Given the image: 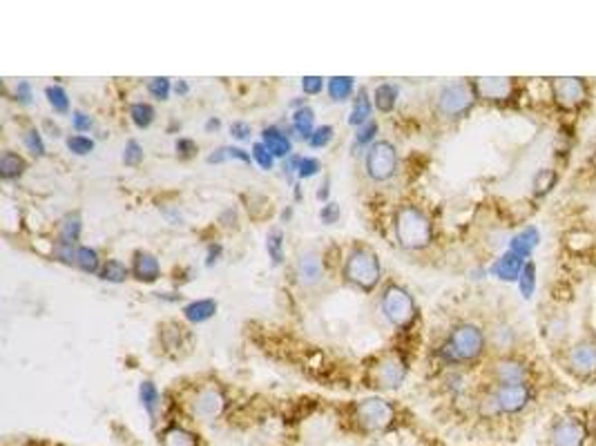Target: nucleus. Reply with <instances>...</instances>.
<instances>
[{"mask_svg": "<svg viewBox=\"0 0 596 446\" xmlns=\"http://www.w3.org/2000/svg\"><path fill=\"white\" fill-rule=\"evenodd\" d=\"M396 237L406 250H422L431 243V222L415 206H400L396 213Z\"/></svg>", "mask_w": 596, "mask_h": 446, "instance_id": "nucleus-1", "label": "nucleus"}, {"mask_svg": "<svg viewBox=\"0 0 596 446\" xmlns=\"http://www.w3.org/2000/svg\"><path fill=\"white\" fill-rule=\"evenodd\" d=\"M485 350V332L476 324H460L442 344L440 355L447 362H473Z\"/></svg>", "mask_w": 596, "mask_h": 446, "instance_id": "nucleus-2", "label": "nucleus"}, {"mask_svg": "<svg viewBox=\"0 0 596 446\" xmlns=\"http://www.w3.org/2000/svg\"><path fill=\"white\" fill-rule=\"evenodd\" d=\"M380 259L376 252L367 250V248H353L346 257L345 279L360 290L371 292L380 282Z\"/></svg>", "mask_w": 596, "mask_h": 446, "instance_id": "nucleus-3", "label": "nucleus"}, {"mask_svg": "<svg viewBox=\"0 0 596 446\" xmlns=\"http://www.w3.org/2000/svg\"><path fill=\"white\" fill-rule=\"evenodd\" d=\"M534 400V389L530 382L525 384H496L491 391L487 404H490L491 416H516V413L525 411Z\"/></svg>", "mask_w": 596, "mask_h": 446, "instance_id": "nucleus-4", "label": "nucleus"}, {"mask_svg": "<svg viewBox=\"0 0 596 446\" xmlns=\"http://www.w3.org/2000/svg\"><path fill=\"white\" fill-rule=\"evenodd\" d=\"M382 313L389 319V324H394L400 331L413 326L415 317H418V308H415V301L409 292L402 286H387L385 295H382Z\"/></svg>", "mask_w": 596, "mask_h": 446, "instance_id": "nucleus-5", "label": "nucleus"}, {"mask_svg": "<svg viewBox=\"0 0 596 446\" xmlns=\"http://www.w3.org/2000/svg\"><path fill=\"white\" fill-rule=\"evenodd\" d=\"M478 101L473 83H451L445 85L438 94V112L447 119H460L467 114Z\"/></svg>", "mask_w": 596, "mask_h": 446, "instance_id": "nucleus-6", "label": "nucleus"}, {"mask_svg": "<svg viewBox=\"0 0 596 446\" xmlns=\"http://www.w3.org/2000/svg\"><path fill=\"white\" fill-rule=\"evenodd\" d=\"M552 98L558 110L579 112L590 98L588 80L581 79V76H561V79H554Z\"/></svg>", "mask_w": 596, "mask_h": 446, "instance_id": "nucleus-7", "label": "nucleus"}, {"mask_svg": "<svg viewBox=\"0 0 596 446\" xmlns=\"http://www.w3.org/2000/svg\"><path fill=\"white\" fill-rule=\"evenodd\" d=\"M590 429L583 417L563 416L554 420L548 433V446H588Z\"/></svg>", "mask_w": 596, "mask_h": 446, "instance_id": "nucleus-8", "label": "nucleus"}, {"mask_svg": "<svg viewBox=\"0 0 596 446\" xmlns=\"http://www.w3.org/2000/svg\"><path fill=\"white\" fill-rule=\"evenodd\" d=\"M394 407L382 398H367L355 407V417L364 431H385L394 422Z\"/></svg>", "mask_w": 596, "mask_h": 446, "instance_id": "nucleus-9", "label": "nucleus"}, {"mask_svg": "<svg viewBox=\"0 0 596 446\" xmlns=\"http://www.w3.org/2000/svg\"><path fill=\"white\" fill-rule=\"evenodd\" d=\"M397 173V150L389 141H378L367 152V174L373 181H387Z\"/></svg>", "mask_w": 596, "mask_h": 446, "instance_id": "nucleus-10", "label": "nucleus"}, {"mask_svg": "<svg viewBox=\"0 0 596 446\" xmlns=\"http://www.w3.org/2000/svg\"><path fill=\"white\" fill-rule=\"evenodd\" d=\"M567 368L579 380H590L596 375V340H579L566 358Z\"/></svg>", "mask_w": 596, "mask_h": 446, "instance_id": "nucleus-11", "label": "nucleus"}, {"mask_svg": "<svg viewBox=\"0 0 596 446\" xmlns=\"http://www.w3.org/2000/svg\"><path fill=\"white\" fill-rule=\"evenodd\" d=\"M406 377V362L400 355L391 353L382 358L373 368V382L380 389H397Z\"/></svg>", "mask_w": 596, "mask_h": 446, "instance_id": "nucleus-12", "label": "nucleus"}, {"mask_svg": "<svg viewBox=\"0 0 596 446\" xmlns=\"http://www.w3.org/2000/svg\"><path fill=\"white\" fill-rule=\"evenodd\" d=\"M473 89H476L478 98H482V101L503 103L512 98L514 80L505 79V76H485V79L473 80Z\"/></svg>", "mask_w": 596, "mask_h": 446, "instance_id": "nucleus-13", "label": "nucleus"}, {"mask_svg": "<svg viewBox=\"0 0 596 446\" xmlns=\"http://www.w3.org/2000/svg\"><path fill=\"white\" fill-rule=\"evenodd\" d=\"M226 398L217 386H206L197 393L195 402H192V413L201 420H215L224 413Z\"/></svg>", "mask_w": 596, "mask_h": 446, "instance_id": "nucleus-14", "label": "nucleus"}, {"mask_svg": "<svg viewBox=\"0 0 596 446\" xmlns=\"http://www.w3.org/2000/svg\"><path fill=\"white\" fill-rule=\"evenodd\" d=\"M494 377L498 384H525L530 380V366L523 359L503 358L494 364Z\"/></svg>", "mask_w": 596, "mask_h": 446, "instance_id": "nucleus-15", "label": "nucleus"}, {"mask_svg": "<svg viewBox=\"0 0 596 446\" xmlns=\"http://www.w3.org/2000/svg\"><path fill=\"white\" fill-rule=\"evenodd\" d=\"M297 277H300L302 286H315L319 279L324 277V264L322 257L313 250H306L297 257Z\"/></svg>", "mask_w": 596, "mask_h": 446, "instance_id": "nucleus-16", "label": "nucleus"}, {"mask_svg": "<svg viewBox=\"0 0 596 446\" xmlns=\"http://www.w3.org/2000/svg\"><path fill=\"white\" fill-rule=\"evenodd\" d=\"M525 264L527 261L523 259V257L514 255L512 250H507L505 255H500L498 259H496V264L491 265V273H494V277L503 279V282H518Z\"/></svg>", "mask_w": 596, "mask_h": 446, "instance_id": "nucleus-17", "label": "nucleus"}, {"mask_svg": "<svg viewBox=\"0 0 596 446\" xmlns=\"http://www.w3.org/2000/svg\"><path fill=\"white\" fill-rule=\"evenodd\" d=\"M132 274L143 283H152L159 279L161 274V265L159 259H157L152 252L148 250H139L134 252V261H132Z\"/></svg>", "mask_w": 596, "mask_h": 446, "instance_id": "nucleus-18", "label": "nucleus"}, {"mask_svg": "<svg viewBox=\"0 0 596 446\" xmlns=\"http://www.w3.org/2000/svg\"><path fill=\"white\" fill-rule=\"evenodd\" d=\"M261 143H264L266 150L273 156H286L288 159L293 152V143L291 139H288V134H284L282 130L277 128H266L264 132H261Z\"/></svg>", "mask_w": 596, "mask_h": 446, "instance_id": "nucleus-19", "label": "nucleus"}, {"mask_svg": "<svg viewBox=\"0 0 596 446\" xmlns=\"http://www.w3.org/2000/svg\"><path fill=\"white\" fill-rule=\"evenodd\" d=\"M541 241V234L536 228H525L523 232H518L516 237L512 239V243H509V250L514 252V255L523 257V259H527V257L532 255V250H534L536 246H539Z\"/></svg>", "mask_w": 596, "mask_h": 446, "instance_id": "nucleus-20", "label": "nucleus"}, {"mask_svg": "<svg viewBox=\"0 0 596 446\" xmlns=\"http://www.w3.org/2000/svg\"><path fill=\"white\" fill-rule=\"evenodd\" d=\"M371 112H373V103L371 98H369L367 89H360L358 97H355L353 101V110H351L349 123L355 125V128H362V125H367L369 121H371Z\"/></svg>", "mask_w": 596, "mask_h": 446, "instance_id": "nucleus-21", "label": "nucleus"}, {"mask_svg": "<svg viewBox=\"0 0 596 446\" xmlns=\"http://www.w3.org/2000/svg\"><path fill=\"white\" fill-rule=\"evenodd\" d=\"M215 313H217L215 299H199V301H192V304H188L186 308H183V317L192 324L208 322L210 317H215Z\"/></svg>", "mask_w": 596, "mask_h": 446, "instance_id": "nucleus-22", "label": "nucleus"}, {"mask_svg": "<svg viewBox=\"0 0 596 446\" xmlns=\"http://www.w3.org/2000/svg\"><path fill=\"white\" fill-rule=\"evenodd\" d=\"M25 168V161H22V156H18L16 152H4V155L0 156V177H3L4 181H13V179L22 177Z\"/></svg>", "mask_w": 596, "mask_h": 446, "instance_id": "nucleus-23", "label": "nucleus"}, {"mask_svg": "<svg viewBox=\"0 0 596 446\" xmlns=\"http://www.w3.org/2000/svg\"><path fill=\"white\" fill-rule=\"evenodd\" d=\"M313 123H315V112L311 110L309 105L297 107L295 114H293V130L300 134V139H306V141H309V139L313 137L315 132Z\"/></svg>", "mask_w": 596, "mask_h": 446, "instance_id": "nucleus-24", "label": "nucleus"}, {"mask_svg": "<svg viewBox=\"0 0 596 446\" xmlns=\"http://www.w3.org/2000/svg\"><path fill=\"white\" fill-rule=\"evenodd\" d=\"M397 94H400L397 85L382 83V85H378L376 94H373V103H376L378 110L385 112V114H389V112H394V107L397 103Z\"/></svg>", "mask_w": 596, "mask_h": 446, "instance_id": "nucleus-25", "label": "nucleus"}, {"mask_svg": "<svg viewBox=\"0 0 596 446\" xmlns=\"http://www.w3.org/2000/svg\"><path fill=\"white\" fill-rule=\"evenodd\" d=\"M81 228H83V225H81L79 215H65V217L61 219V225H58V241L76 246V241H79L81 237Z\"/></svg>", "mask_w": 596, "mask_h": 446, "instance_id": "nucleus-26", "label": "nucleus"}, {"mask_svg": "<svg viewBox=\"0 0 596 446\" xmlns=\"http://www.w3.org/2000/svg\"><path fill=\"white\" fill-rule=\"evenodd\" d=\"M164 446H197V435L191 431L182 429V426H170L164 431V438H161Z\"/></svg>", "mask_w": 596, "mask_h": 446, "instance_id": "nucleus-27", "label": "nucleus"}, {"mask_svg": "<svg viewBox=\"0 0 596 446\" xmlns=\"http://www.w3.org/2000/svg\"><path fill=\"white\" fill-rule=\"evenodd\" d=\"M328 94H331L333 101H346L353 94V79L351 76H333V79H328Z\"/></svg>", "mask_w": 596, "mask_h": 446, "instance_id": "nucleus-28", "label": "nucleus"}, {"mask_svg": "<svg viewBox=\"0 0 596 446\" xmlns=\"http://www.w3.org/2000/svg\"><path fill=\"white\" fill-rule=\"evenodd\" d=\"M76 265H79L83 273H101V259H98V252L94 248L81 246L79 252H76Z\"/></svg>", "mask_w": 596, "mask_h": 446, "instance_id": "nucleus-29", "label": "nucleus"}, {"mask_svg": "<svg viewBox=\"0 0 596 446\" xmlns=\"http://www.w3.org/2000/svg\"><path fill=\"white\" fill-rule=\"evenodd\" d=\"M130 270L125 268V264H121L119 259H110L103 264L101 273H98V277L103 279V282H110V283H123L125 279H128Z\"/></svg>", "mask_w": 596, "mask_h": 446, "instance_id": "nucleus-30", "label": "nucleus"}, {"mask_svg": "<svg viewBox=\"0 0 596 446\" xmlns=\"http://www.w3.org/2000/svg\"><path fill=\"white\" fill-rule=\"evenodd\" d=\"M45 97H47V103L52 105L54 112H58V114H67V112H70V98H67V92L61 85H49V88L45 89Z\"/></svg>", "mask_w": 596, "mask_h": 446, "instance_id": "nucleus-31", "label": "nucleus"}, {"mask_svg": "<svg viewBox=\"0 0 596 446\" xmlns=\"http://www.w3.org/2000/svg\"><path fill=\"white\" fill-rule=\"evenodd\" d=\"M130 116H132V123L137 125V128L146 130L150 128L152 121H155V107H152L150 103H134V105L130 107Z\"/></svg>", "mask_w": 596, "mask_h": 446, "instance_id": "nucleus-32", "label": "nucleus"}, {"mask_svg": "<svg viewBox=\"0 0 596 446\" xmlns=\"http://www.w3.org/2000/svg\"><path fill=\"white\" fill-rule=\"evenodd\" d=\"M266 250H268L270 259L275 265H279L284 261V232L279 228H273L266 237Z\"/></svg>", "mask_w": 596, "mask_h": 446, "instance_id": "nucleus-33", "label": "nucleus"}, {"mask_svg": "<svg viewBox=\"0 0 596 446\" xmlns=\"http://www.w3.org/2000/svg\"><path fill=\"white\" fill-rule=\"evenodd\" d=\"M139 398H141L143 408H146L150 416H155L157 407H159L161 402V395L159 391H157V386L152 384V382H141V386H139Z\"/></svg>", "mask_w": 596, "mask_h": 446, "instance_id": "nucleus-34", "label": "nucleus"}, {"mask_svg": "<svg viewBox=\"0 0 596 446\" xmlns=\"http://www.w3.org/2000/svg\"><path fill=\"white\" fill-rule=\"evenodd\" d=\"M228 159H237V161H243V164H251L252 156L248 155L246 150H242V147H219L215 155L208 156V164H221V161H228Z\"/></svg>", "mask_w": 596, "mask_h": 446, "instance_id": "nucleus-35", "label": "nucleus"}, {"mask_svg": "<svg viewBox=\"0 0 596 446\" xmlns=\"http://www.w3.org/2000/svg\"><path fill=\"white\" fill-rule=\"evenodd\" d=\"M557 181H558L557 170H541V173L536 174V179H534L536 197L549 195V192L554 190V186H557Z\"/></svg>", "mask_w": 596, "mask_h": 446, "instance_id": "nucleus-36", "label": "nucleus"}, {"mask_svg": "<svg viewBox=\"0 0 596 446\" xmlns=\"http://www.w3.org/2000/svg\"><path fill=\"white\" fill-rule=\"evenodd\" d=\"M518 288H521L523 297L530 299L532 292H534V288H536V265L532 264V261H527L525 268H523L521 279H518Z\"/></svg>", "mask_w": 596, "mask_h": 446, "instance_id": "nucleus-37", "label": "nucleus"}, {"mask_svg": "<svg viewBox=\"0 0 596 446\" xmlns=\"http://www.w3.org/2000/svg\"><path fill=\"white\" fill-rule=\"evenodd\" d=\"M76 252H79V248H74V246H72V243L56 241V243H54L52 255L56 257V259L61 261V264H67V265L74 264L76 265Z\"/></svg>", "mask_w": 596, "mask_h": 446, "instance_id": "nucleus-38", "label": "nucleus"}, {"mask_svg": "<svg viewBox=\"0 0 596 446\" xmlns=\"http://www.w3.org/2000/svg\"><path fill=\"white\" fill-rule=\"evenodd\" d=\"M67 150L79 156H85L94 150V141L88 137H81V134H74V137L67 139Z\"/></svg>", "mask_w": 596, "mask_h": 446, "instance_id": "nucleus-39", "label": "nucleus"}, {"mask_svg": "<svg viewBox=\"0 0 596 446\" xmlns=\"http://www.w3.org/2000/svg\"><path fill=\"white\" fill-rule=\"evenodd\" d=\"M252 161H255L261 170H273L275 156L266 150L264 143H255V146H252Z\"/></svg>", "mask_w": 596, "mask_h": 446, "instance_id": "nucleus-40", "label": "nucleus"}, {"mask_svg": "<svg viewBox=\"0 0 596 446\" xmlns=\"http://www.w3.org/2000/svg\"><path fill=\"white\" fill-rule=\"evenodd\" d=\"M25 146H27V150L31 152V155L34 156H45V143H43V137H40V132L38 130H27L25 132Z\"/></svg>", "mask_w": 596, "mask_h": 446, "instance_id": "nucleus-41", "label": "nucleus"}, {"mask_svg": "<svg viewBox=\"0 0 596 446\" xmlns=\"http://www.w3.org/2000/svg\"><path fill=\"white\" fill-rule=\"evenodd\" d=\"M333 132H336V130H333L331 125H322V128H315L313 137L309 139V146L311 147H327L328 143L333 141Z\"/></svg>", "mask_w": 596, "mask_h": 446, "instance_id": "nucleus-42", "label": "nucleus"}, {"mask_svg": "<svg viewBox=\"0 0 596 446\" xmlns=\"http://www.w3.org/2000/svg\"><path fill=\"white\" fill-rule=\"evenodd\" d=\"M148 92L159 101H168L170 97V80L168 79H150L148 83Z\"/></svg>", "mask_w": 596, "mask_h": 446, "instance_id": "nucleus-43", "label": "nucleus"}, {"mask_svg": "<svg viewBox=\"0 0 596 446\" xmlns=\"http://www.w3.org/2000/svg\"><path fill=\"white\" fill-rule=\"evenodd\" d=\"M143 161V147L137 141H128L123 150V164L125 165H139Z\"/></svg>", "mask_w": 596, "mask_h": 446, "instance_id": "nucleus-44", "label": "nucleus"}, {"mask_svg": "<svg viewBox=\"0 0 596 446\" xmlns=\"http://www.w3.org/2000/svg\"><path fill=\"white\" fill-rule=\"evenodd\" d=\"M378 130H380V125H378L376 121H369L367 125L358 128V134H355V141H358V146H367V143H371L373 139H376Z\"/></svg>", "mask_w": 596, "mask_h": 446, "instance_id": "nucleus-45", "label": "nucleus"}, {"mask_svg": "<svg viewBox=\"0 0 596 446\" xmlns=\"http://www.w3.org/2000/svg\"><path fill=\"white\" fill-rule=\"evenodd\" d=\"M319 173V161L311 159V156H302L300 168H297V177L300 179H311Z\"/></svg>", "mask_w": 596, "mask_h": 446, "instance_id": "nucleus-46", "label": "nucleus"}, {"mask_svg": "<svg viewBox=\"0 0 596 446\" xmlns=\"http://www.w3.org/2000/svg\"><path fill=\"white\" fill-rule=\"evenodd\" d=\"M72 125H74L76 132H89V130L94 128V121H92V116H89V114L76 110L74 114H72Z\"/></svg>", "mask_w": 596, "mask_h": 446, "instance_id": "nucleus-47", "label": "nucleus"}, {"mask_svg": "<svg viewBox=\"0 0 596 446\" xmlns=\"http://www.w3.org/2000/svg\"><path fill=\"white\" fill-rule=\"evenodd\" d=\"M324 88V79L322 76H304L302 79V89H304L306 94H319Z\"/></svg>", "mask_w": 596, "mask_h": 446, "instance_id": "nucleus-48", "label": "nucleus"}, {"mask_svg": "<svg viewBox=\"0 0 596 446\" xmlns=\"http://www.w3.org/2000/svg\"><path fill=\"white\" fill-rule=\"evenodd\" d=\"M319 219H322V223H327V225L336 223L337 219H340V206H337V204H327L322 208V213H319Z\"/></svg>", "mask_w": 596, "mask_h": 446, "instance_id": "nucleus-49", "label": "nucleus"}, {"mask_svg": "<svg viewBox=\"0 0 596 446\" xmlns=\"http://www.w3.org/2000/svg\"><path fill=\"white\" fill-rule=\"evenodd\" d=\"M175 147H177V155L182 156V159H191L197 152V143L191 141V139H179Z\"/></svg>", "mask_w": 596, "mask_h": 446, "instance_id": "nucleus-50", "label": "nucleus"}, {"mask_svg": "<svg viewBox=\"0 0 596 446\" xmlns=\"http://www.w3.org/2000/svg\"><path fill=\"white\" fill-rule=\"evenodd\" d=\"M230 134H233L237 141H246V139L251 137V125L243 123V121H234V123L230 125Z\"/></svg>", "mask_w": 596, "mask_h": 446, "instance_id": "nucleus-51", "label": "nucleus"}, {"mask_svg": "<svg viewBox=\"0 0 596 446\" xmlns=\"http://www.w3.org/2000/svg\"><path fill=\"white\" fill-rule=\"evenodd\" d=\"M16 98L22 103V105H30V103H31V88H30V83H27V80L18 83Z\"/></svg>", "mask_w": 596, "mask_h": 446, "instance_id": "nucleus-52", "label": "nucleus"}, {"mask_svg": "<svg viewBox=\"0 0 596 446\" xmlns=\"http://www.w3.org/2000/svg\"><path fill=\"white\" fill-rule=\"evenodd\" d=\"M328 186H331V181H328V179H324V183H322V186H319V190H318V199L319 201H327L328 199Z\"/></svg>", "mask_w": 596, "mask_h": 446, "instance_id": "nucleus-53", "label": "nucleus"}, {"mask_svg": "<svg viewBox=\"0 0 596 446\" xmlns=\"http://www.w3.org/2000/svg\"><path fill=\"white\" fill-rule=\"evenodd\" d=\"M219 252H221V248H219V246H210V250H208V261H206V264H208V265L215 264L217 257H219Z\"/></svg>", "mask_w": 596, "mask_h": 446, "instance_id": "nucleus-54", "label": "nucleus"}, {"mask_svg": "<svg viewBox=\"0 0 596 446\" xmlns=\"http://www.w3.org/2000/svg\"><path fill=\"white\" fill-rule=\"evenodd\" d=\"M175 92H177V94H186L188 92V85L183 83V80H179L177 88H175Z\"/></svg>", "mask_w": 596, "mask_h": 446, "instance_id": "nucleus-55", "label": "nucleus"}, {"mask_svg": "<svg viewBox=\"0 0 596 446\" xmlns=\"http://www.w3.org/2000/svg\"><path fill=\"white\" fill-rule=\"evenodd\" d=\"M219 119H210V121H208V123H206V130H217V128H219Z\"/></svg>", "mask_w": 596, "mask_h": 446, "instance_id": "nucleus-56", "label": "nucleus"}]
</instances>
